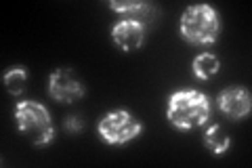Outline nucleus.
<instances>
[{
  "instance_id": "f257e3e1",
  "label": "nucleus",
  "mask_w": 252,
  "mask_h": 168,
  "mask_svg": "<svg viewBox=\"0 0 252 168\" xmlns=\"http://www.w3.org/2000/svg\"><path fill=\"white\" fill-rule=\"evenodd\" d=\"M166 118L179 131H191L204 126L210 118V101L202 91H175L166 103Z\"/></svg>"
},
{
  "instance_id": "f03ea898",
  "label": "nucleus",
  "mask_w": 252,
  "mask_h": 168,
  "mask_svg": "<svg viewBox=\"0 0 252 168\" xmlns=\"http://www.w3.org/2000/svg\"><path fill=\"white\" fill-rule=\"evenodd\" d=\"M179 32L195 46L215 44L220 34V17L210 4H191L181 15Z\"/></svg>"
},
{
  "instance_id": "7ed1b4c3",
  "label": "nucleus",
  "mask_w": 252,
  "mask_h": 168,
  "mask_svg": "<svg viewBox=\"0 0 252 168\" xmlns=\"http://www.w3.org/2000/svg\"><path fill=\"white\" fill-rule=\"evenodd\" d=\"M15 122L19 133L34 145H49L55 139V124L42 103L38 101H19L15 105Z\"/></svg>"
},
{
  "instance_id": "20e7f679",
  "label": "nucleus",
  "mask_w": 252,
  "mask_h": 168,
  "mask_svg": "<svg viewBox=\"0 0 252 168\" xmlns=\"http://www.w3.org/2000/svg\"><path fill=\"white\" fill-rule=\"evenodd\" d=\"M97 131L101 134V139L109 143V145H124V143L139 137L141 131H143V124L130 111L114 109L99 120Z\"/></svg>"
},
{
  "instance_id": "39448f33",
  "label": "nucleus",
  "mask_w": 252,
  "mask_h": 168,
  "mask_svg": "<svg viewBox=\"0 0 252 168\" xmlns=\"http://www.w3.org/2000/svg\"><path fill=\"white\" fill-rule=\"evenodd\" d=\"M49 95L51 99L61 103H74L84 97L82 80L74 74L69 67H57L49 76Z\"/></svg>"
},
{
  "instance_id": "423d86ee",
  "label": "nucleus",
  "mask_w": 252,
  "mask_h": 168,
  "mask_svg": "<svg viewBox=\"0 0 252 168\" xmlns=\"http://www.w3.org/2000/svg\"><path fill=\"white\" fill-rule=\"evenodd\" d=\"M147 28L143 21L137 19H120L112 26V40L114 44L124 53H132L145 44Z\"/></svg>"
},
{
  "instance_id": "0eeeda50",
  "label": "nucleus",
  "mask_w": 252,
  "mask_h": 168,
  "mask_svg": "<svg viewBox=\"0 0 252 168\" xmlns=\"http://www.w3.org/2000/svg\"><path fill=\"white\" fill-rule=\"evenodd\" d=\"M219 107L225 116H229L231 120H242L250 114L252 109V97L250 91L244 86H229V89L220 91L219 95Z\"/></svg>"
},
{
  "instance_id": "6e6552de",
  "label": "nucleus",
  "mask_w": 252,
  "mask_h": 168,
  "mask_svg": "<svg viewBox=\"0 0 252 168\" xmlns=\"http://www.w3.org/2000/svg\"><path fill=\"white\" fill-rule=\"evenodd\" d=\"M109 9L116 13H124L128 19H137V21H141V17L154 19V13H156L154 6L149 2H143V0H126V2L109 0Z\"/></svg>"
},
{
  "instance_id": "1a4fd4ad",
  "label": "nucleus",
  "mask_w": 252,
  "mask_h": 168,
  "mask_svg": "<svg viewBox=\"0 0 252 168\" xmlns=\"http://www.w3.org/2000/svg\"><path fill=\"white\" fill-rule=\"evenodd\" d=\"M204 145H206L215 156H223L225 151H229L231 147V137L223 131L220 124H212L204 133Z\"/></svg>"
},
{
  "instance_id": "9d476101",
  "label": "nucleus",
  "mask_w": 252,
  "mask_h": 168,
  "mask_svg": "<svg viewBox=\"0 0 252 168\" xmlns=\"http://www.w3.org/2000/svg\"><path fill=\"white\" fill-rule=\"evenodd\" d=\"M220 67V61L217 55H212V53H200L198 57H195L191 61V71H193V76L195 78H200V80H208L212 78L219 71Z\"/></svg>"
},
{
  "instance_id": "9b49d317",
  "label": "nucleus",
  "mask_w": 252,
  "mask_h": 168,
  "mask_svg": "<svg viewBox=\"0 0 252 168\" xmlns=\"http://www.w3.org/2000/svg\"><path fill=\"white\" fill-rule=\"evenodd\" d=\"M28 69L23 67V66H15L11 69H6L4 71V76H2V82H4V89L9 91L11 95H21L23 91H26V84H28Z\"/></svg>"
},
{
  "instance_id": "f8f14e48",
  "label": "nucleus",
  "mask_w": 252,
  "mask_h": 168,
  "mask_svg": "<svg viewBox=\"0 0 252 168\" xmlns=\"http://www.w3.org/2000/svg\"><path fill=\"white\" fill-rule=\"evenodd\" d=\"M82 129H84V122L80 116H67L65 122H63V131L67 134H80Z\"/></svg>"
}]
</instances>
